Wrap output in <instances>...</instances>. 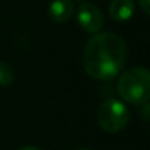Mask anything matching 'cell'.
<instances>
[{
	"instance_id": "277c9868",
	"label": "cell",
	"mask_w": 150,
	"mask_h": 150,
	"mask_svg": "<svg viewBox=\"0 0 150 150\" xmlns=\"http://www.w3.org/2000/svg\"><path fill=\"white\" fill-rule=\"evenodd\" d=\"M77 22L88 34L99 32L103 25V15L93 3H82L77 9Z\"/></svg>"
},
{
	"instance_id": "8fae6325",
	"label": "cell",
	"mask_w": 150,
	"mask_h": 150,
	"mask_svg": "<svg viewBox=\"0 0 150 150\" xmlns=\"http://www.w3.org/2000/svg\"><path fill=\"white\" fill-rule=\"evenodd\" d=\"M77 1H82V0H77Z\"/></svg>"
},
{
	"instance_id": "8992f818",
	"label": "cell",
	"mask_w": 150,
	"mask_h": 150,
	"mask_svg": "<svg viewBox=\"0 0 150 150\" xmlns=\"http://www.w3.org/2000/svg\"><path fill=\"white\" fill-rule=\"evenodd\" d=\"M108 10L115 22H127L134 15V0H112Z\"/></svg>"
},
{
	"instance_id": "6da1fadb",
	"label": "cell",
	"mask_w": 150,
	"mask_h": 150,
	"mask_svg": "<svg viewBox=\"0 0 150 150\" xmlns=\"http://www.w3.org/2000/svg\"><path fill=\"white\" fill-rule=\"evenodd\" d=\"M127 57L125 41L112 32H96L83 48V69L96 80H111L117 77Z\"/></svg>"
},
{
	"instance_id": "5b68a950",
	"label": "cell",
	"mask_w": 150,
	"mask_h": 150,
	"mask_svg": "<svg viewBox=\"0 0 150 150\" xmlns=\"http://www.w3.org/2000/svg\"><path fill=\"white\" fill-rule=\"evenodd\" d=\"M50 18L57 23H64L70 21L74 13V4L71 0H52L48 9Z\"/></svg>"
},
{
	"instance_id": "30bf717a",
	"label": "cell",
	"mask_w": 150,
	"mask_h": 150,
	"mask_svg": "<svg viewBox=\"0 0 150 150\" xmlns=\"http://www.w3.org/2000/svg\"><path fill=\"white\" fill-rule=\"evenodd\" d=\"M77 150H91V149H77Z\"/></svg>"
},
{
	"instance_id": "7a4b0ae2",
	"label": "cell",
	"mask_w": 150,
	"mask_h": 150,
	"mask_svg": "<svg viewBox=\"0 0 150 150\" xmlns=\"http://www.w3.org/2000/svg\"><path fill=\"white\" fill-rule=\"evenodd\" d=\"M118 95L131 105H144L150 100V70L131 67L120 74L117 83Z\"/></svg>"
},
{
	"instance_id": "9c48e42d",
	"label": "cell",
	"mask_w": 150,
	"mask_h": 150,
	"mask_svg": "<svg viewBox=\"0 0 150 150\" xmlns=\"http://www.w3.org/2000/svg\"><path fill=\"white\" fill-rule=\"evenodd\" d=\"M18 150H40V149L35 147V146H23V147H19Z\"/></svg>"
},
{
	"instance_id": "3957f363",
	"label": "cell",
	"mask_w": 150,
	"mask_h": 150,
	"mask_svg": "<svg viewBox=\"0 0 150 150\" xmlns=\"http://www.w3.org/2000/svg\"><path fill=\"white\" fill-rule=\"evenodd\" d=\"M96 121L106 133H118L128 125L130 111L118 99H108L100 103L96 112Z\"/></svg>"
},
{
	"instance_id": "ba28073f",
	"label": "cell",
	"mask_w": 150,
	"mask_h": 150,
	"mask_svg": "<svg viewBox=\"0 0 150 150\" xmlns=\"http://www.w3.org/2000/svg\"><path fill=\"white\" fill-rule=\"evenodd\" d=\"M137 3H139L140 9H142L146 15L150 16V0H137Z\"/></svg>"
},
{
	"instance_id": "52a82bcc",
	"label": "cell",
	"mask_w": 150,
	"mask_h": 150,
	"mask_svg": "<svg viewBox=\"0 0 150 150\" xmlns=\"http://www.w3.org/2000/svg\"><path fill=\"white\" fill-rule=\"evenodd\" d=\"M15 80V69L6 61H0V86H9Z\"/></svg>"
}]
</instances>
